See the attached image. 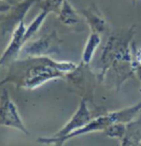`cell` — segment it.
<instances>
[{
    "label": "cell",
    "instance_id": "19",
    "mask_svg": "<svg viewBox=\"0 0 141 146\" xmlns=\"http://www.w3.org/2000/svg\"><path fill=\"white\" fill-rule=\"evenodd\" d=\"M12 6L13 5L8 3V2L0 0V14H6V13L10 11V9L12 8Z\"/></svg>",
    "mask_w": 141,
    "mask_h": 146
},
{
    "label": "cell",
    "instance_id": "12",
    "mask_svg": "<svg viewBox=\"0 0 141 146\" xmlns=\"http://www.w3.org/2000/svg\"><path fill=\"white\" fill-rule=\"evenodd\" d=\"M140 113H141V102H138L136 104H134V106L111 111V113H109V114L113 123L128 124L130 122H132V120H134Z\"/></svg>",
    "mask_w": 141,
    "mask_h": 146
},
{
    "label": "cell",
    "instance_id": "18",
    "mask_svg": "<svg viewBox=\"0 0 141 146\" xmlns=\"http://www.w3.org/2000/svg\"><path fill=\"white\" fill-rule=\"evenodd\" d=\"M132 56H134V62L141 67V48H134L132 45Z\"/></svg>",
    "mask_w": 141,
    "mask_h": 146
},
{
    "label": "cell",
    "instance_id": "22",
    "mask_svg": "<svg viewBox=\"0 0 141 146\" xmlns=\"http://www.w3.org/2000/svg\"><path fill=\"white\" fill-rule=\"evenodd\" d=\"M4 17H5V14H0V24H1L2 20L4 19Z\"/></svg>",
    "mask_w": 141,
    "mask_h": 146
},
{
    "label": "cell",
    "instance_id": "4",
    "mask_svg": "<svg viewBox=\"0 0 141 146\" xmlns=\"http://www.w3.org/2000/svg\"><path fill=\"white\" fill-rule=\"evenodd\" d=\"M0 126L15 128L25 135L30 134L21 120L17 106L10 97L7 88H4L0 95Z\"/></svg>",
    "mask_w": 141,
    "mask_h": 146
},
{
    "label": "cell",
    "instance_id": "1",
    "mask_svg": "<svg viewBox=\"0 0 141 146\" xmlns=\"http://www.w3.org/2000/svg\"><path fill=\"white\" fill-rule=\"evenodd\" d=\"M78 64L72 62H57L49 56L26 58L15 61L10 73L0 85L13 83L20 88L34 90L50 80L65 78L67 73L76 69Z\"/></svg>",
    "mask_w": 141,
    "mask_h": 146
},
{
    "label": "cell",
    "instance_id": "15",
    "mask_svg": "<svg viewBox=\"0 0 141 146\" xmlns=\"http://www.w3.org/2000/svg\"><path fill=\"white\" fill-rule=\"evenodd\" d=\"M48 14H49L48 12L44 11V10H41V12L40 14L32 20V22L30 23V25L28 26L27 29H26L25 38H24L25 43L27 42V41H29L31 38H33V36L40 30V28L41 27V25H42V23L44 22V20H45V18Z\"/></svg>",
    "mask_w": 141,
    "mask_h": 146
},
{
    "label": "cell",
    "instance_id": "17",
    "mask_svg": "<svg viewBox=\"0 0 141 146\" xmlns=\"http://www.w3.org/2000/svg\"><path fill=\"white\" fill-rule=\"evenodd\" d=\"M64 0H43L40 5L41 10L48 13H56L58 14Z\"/></svg>",
    "mask_w": 141,
    "mask_h": 146
},
{
    "label": "cell",
    "instance_id": "21",
    "mask_svg": "<svg viewBox=\"0 0 141 146\" xmlns=\"http://www.w3.org/2000/svg\"><path fill=\"white\" fill-rule=\"evenodd\" d=\"M2 1L8 2V3H10L11 5H15V3H17V2H19V0H2Z\"/></svg>",
    "mask_w": 141,
    "mask_h": 146
},
{
    "label": "cell",
    "instance_id": "8",
    "mask_svg": "<svg viewBox=\"0 0 141 146\" xmlns=\"http://www.w3.org/2000/svg\"><path fill=\"white\" fill-rule=\"evenodd\" d=\"M93 117L94 116H92V113H91L90 110L87 107V101L82 98L77 111H75V113L73 114L71 118L65 123V125L60 131L57 132L51 137H53V139L64 137L65 135L71 134L72 132L83 127L85 125H87Z\"/></svg>",
    "mask_w": 141,
    "mask_h": 146
},
{
    "label": "cell",
    "instance_id": "11",
    "mask_svg": "<svg viewBox=\"0 0 141 146\" xmlns=\"http://www.w3.org/2000/svg\"><path fill=\"white\" fill-rule=\"evenodd\" d=\"M58 18L64 25L71 28L80 27L83 24L81 13L69 3L68 0H64L58 13Z\"/></svg>",
    "mask_w": 141,
    "mask_h": 146
},
{
    "label": "cell",
    "instance_id": "5",
    "mask_svg": "<svg viewBox=\"0 0 141 146\" xmlns=\"http://www.w3.org/2000/svg\"><path fill=\"white\" fill-rule=\"evenodd\" d=\"M112 122L111 116H109V113L103 115H99L96 117H93L91 120L88 122L87 125L83 127L80 128V129L76 130V131L72 132L71 134L65 135L64 137H60V139H53V137H38V141L40 143H45V144H57V145H62L64 143L73 137H80L83 135L90 134V133H96V132H105V130L108 128L109 125H111Z\"/></svg>",
    "mask_w": 141,
    "mask_h": 146
},
{
    "label": "cell",
    "instance_id": "16",
    "mask_svg": "<svg viewBox=\"0 0 141 146\" xmlns=\"http://www.w3.org/2000/svg\"><path fill=\"white\" fill-rule=\"evenodd\" d=\"M127 131V124L124 123H112L105 130V134L112 139H118L122 140L124 139Z\"/></svg>",
    "mask_w": 141,
    "mask_h": 146
},
{
    "label": "cell",
    "instance_id": "20",
    "mask_svg": "<svg viewBox=\"0 0 141 146\" xmlns=\"http://www.w3.org/2000/svg\"><path fill=\"white\" fill-rule=\"evenodd\" d=\"M135 75L138 77V79L141 82V67L135 62Z\"/></svg>",
    "mask_w": 141,
    "mask_h": 146
},
{
    "label": "cell",
    "instance_id": "6",
    "mask_svg": "<svg viewBox=\"0 0 141 146\" xmlns=\"http://www.w3.org/2000/svg\"><path fill=\"white\" fill-rule=\"evenodd\" d=\"M59 48V40L56 33H51L33 41H27L23 46L20 55L26 58L50 56L57 53Z\"/></svg>",
    "mask_w": 141,
    "mask_h": 146
},
{
    "label": "cell",
    "instance_id": "2",
    "mask_svg": "<svg viewBox=\"0 0 141 146\" xmlns=\"http://www.w3.org/2000/svg\"><path fill=\"white\" fill-rule=\"evenodd\" d=\"M135 26L128 30L113 33L105 44L100 59V72L98 73V83H102L104 75L113 62L122 61H132V38Z\"/></svg>",
    "mask_w": 141,
    "mask_h": 146
},
{
    "label": "cell",
    "instance_id": "7",
    "mask_svg": "<svg viewBox=\"0 0 141 146\" xmlns=\"http://www.w3.org/2000/svg\"><path fill=\"white\" fill-rule=\"evenodd\" d=\"M26 29L27 27L24 23V20H21L13 31L11 40L0 57V67L9 64H13L20 55V52L25 44L24 38Z\"/></svg>",
    "mask_w": 141,
    "mask_h": 146
},
{
    "label": "cell",
    "instance_id": "14",
    "mask_svg": "<svg viewBox=\"0 0 141 146\" xmlns=\"http://www.w3.org/2000/svg\"><path fill=\"white\" fill-rule=\"evenodd\" d=\"M101 34L91 32L90 35L88 36V38L87 42L85 44V48L83 50L82 55V62L85 64H89L90 62L92 61L93 56L95 54L96 50L99 47L101 43Z\"/></svg>",
    "mask_w": 141,
    "mask_h": 146
},
{
    "label": "cell",
    "instance_id": "13",
    "mask_svg": "<svg viewBox=\"0 0 141 146\" xmlns=\"http://www.w3.org/2000/svg\"><path fill=\"white\" fill-rule=\"evenodd\" d=\"M141 140V117L127 124V131L124 139L121 140L122 145L140 144Z\"/></svg>",
    "mask_w": 141,
    "mask_h": 146
},
{
    "label": "cell",
    "instance_id": "10",
    "mask_svg": "<svg viewBox=\"0 0 141 146\" xmlns=\"http://www.w3.org/2000/svg\"><path fill=\"white\" fill-rule=\"evenodd\" d=\"M82 17L87 21L91 32L103 34L107 31V22L98 9L95 7L85 8L79 10Z\"/></svg>",
    "mask_w": 141,
    "mask_h": 146
},
{
    "label": "cell",
    "instance_id": "3",
    "mask_svg": "<svg viewBox=\"0 0 141 146\" xmlns=\"http://www.w3.org/2000/svg\"><path fill=\"white\" fill-rule=\"evenodd\" d=\"M65 78L69 81L70 85L74 88L75 91H77L81 97L87 102L94 104V90L98 78L90 69L89 64L81 62L76 69L67 73Z\"/></svg>",
    "mask_w": 141,
    "mask_h": 146
},
{
    "label": "cell",
    "instance_id": "9",
    "mask_svg": "<svg viewBox=\"0 0 141 146\" xmlns=\"http://www.w3.org/2000/svg\"><path fill=\"white\" fill-rule=\"evenodd\" d=\"M35 2L36 0H22L13 5L10 11L5 14L4 19L1 22L3 35L13 33L18 23L21 20H24L27 12Z\"/></svg>",
    "mask_w": 141,
    "mask_h": 146
}]
</instances>
